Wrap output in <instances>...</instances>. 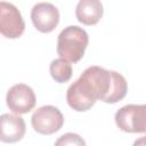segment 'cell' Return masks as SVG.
Returning a JSON list of instances; mask_svg holds the SVG:
<instances>
[{"mask_svg": "<svg viewBox=\"0 0 146 146\" xmlns=\"http://www.w3.org/2000/svg\"><path fill=\"white\" fill-rule=\"evenodd\" d=\"M127 92L128 82L122 74L100 66H90L68 87L66 102L72 110L86 112L97 100L114 104L122 100Z\"/></svg>", "mask_w": 146, "mask_h": 146, "instance_id": "obj_1", "label": "cell"}, {"mask_svg": "<svg viewBox=\"0 0 146 146\" xmlns=\"http://www.w3.org/2000/svg\"><path fill=\"white\" fill-rule=\"evenodd\" d=\"M89 43L87 32L76 25L65 27L57 38V54L70 63H78Z\"/></svg>", "mask_w": 146, "mask_h": 146, "instance_id": "obj_2", "label": "cell"}, {"mask_svg": "<svg viewBox=\"0 0 146 146\" xmlns=\"http://www.w3.org/2000/svg\"><path fill=\"white\" fill-rule=\"evenodd\" d=\"M117 128L129 133H144L146 130V106L129 104L121 107L114 116Z\"/></svg>", "mask_w": 146, "mask_h": 146, "instance_id": "obj_3", "label": "cell"}, {"mask_svg": "<svg viewBox=\"0 0 146 146\" xmlns=\"http://www.w3.org/2000/svg\"><path fill=\"white\" fill-rule=\"evenodd\" d=\"M31 123L34 131L38 133L52 135L63 127L64 116L57 107L46 105L34 111L31 117Z\"/></svg>", "mask_w": 146, "mask_h": 146, "instance_id": "obj_4", "label": "cell"}, {"mask_svg": "<svg viewBox=\"0 0 146 146\" xmlns=\"http://www.w3.org/2000/svg\"><path fill=\"white\" fill-rule=\"evenodd\" d=\"M25 31L21 11L10 2L0 1V34L8 39H18Z\"/></svg>", "mask_w": 146, "mask_h": 146, "instance_id": "obj_5", "label": "cell"}, {"mask_svg": "<svg viewBox=\"0 0 146 146\" xmlns=\"http://www.w3.org/2000/svg\"><path fill=\"white\" fill-rule=\"evenodd\" d=\"M35 95L31 87L24 83L14 84L9 88L6 103L8 108L15 114H25L33 110L35 106Z\"/></svg>", "mask_w": 146, "mask_h": 146, "instance_id": "obj_6", "label": "cell"}, {"mask_svg": "<svg viewBox=\"0 0 146 146\" xmlns=\"http://www.w3.org/2000/svg\"><path fill=\"white\" fill-rule=\"evenodd\" d=\"M31 19L39 32L50 33L59 23V11L49 2H39L31 10Z\"/></svg>", "mask_w": 146, "mask_h": 146, "instance_id": "obj_7", "label": "cell"}, {"mask_svg": "<svg viewBox=\"0 0 146 146\" xmlns=\"http://www.w3.org/2000/svg\"><path fill=\"white\" fill-rule=\"evenodd\" d=\"M26 131V125L18 114L5 113L0 115V141L2 143H17Z\"/></svg>", "mask_w": 146, "mask_h": 146, "instance_id": "obj_8", "label": "cell"}, {"mask_svg": "<svg viewBox=\"0 0 146 146\" xmlns=\"http://www.w3.org/2000/svg\"><path fill=\"white\" fill-rule=\"evenodd\" d=\"M103 5L100 0H80L76 5L75 16L84 25H95L103 17Z\"/></svg>", "mask_w": 146, "mask_h": 146, "instance_id": "obj_9", "label": "cell"}, {"mask_svg": "<svg viewBox=\"0 0 146 146\" xmlns=\"http://www.w3.org/2000/svg\"><path fill=\"white\" fill-rule=\"evenodd\" d=\"M49 71L51 78L58 83H65L72 78V65L62 57L51 62Z\"/></svg>", "mask_w": 146, "mask_h": 146, "instance_id": "obj_10", "label": "cell"}, {"mask_svg": "<svg viewBox=\"0 0 146 146\" xmlns=\"http://www.w3.org/2000/svg\"><path fill=\"white\" fill-rule=\"evenodd\" d=\"M56 145H86V143L76 133H65L56 141Z\"/></svg>", "mask_w": 146, "mask_h": 146, "instance_id": "obj_11", "label": "cell"}]
</instances>
